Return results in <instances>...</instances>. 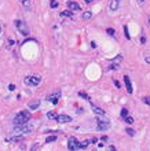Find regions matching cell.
<instances>
[{"mask_svg":"<svg viewBox=\"0 0 150 151\" xmlns=\"http://www.w3.org/2000/svg\"><path fill=\"white\" fill-rule=\"evenodd\" d=\"M127 116H128V110H127V109H123V110H121V117H123V118H125Z\"/></svg>","mask_w":150,"mask_h":151,"instance_id":"27","label":"cell"},{"mask_svg":"<svg viewBox=\"0 0 150 151\" xmlns=\"http://www.w3.org/2000/svg\"><path fill=\"white\" fill-rule=\"evenodd\" d=\"M91 17H92V12H91V11H85V12H83V19H90Z\"/></svg>","mask_w":150,"mask_h":151,"instance_id":"19","label":"cell"},{"mask_svg":"<svg viewBox=\"0 0 150 151\" xmlns=\"http://www.w3.org/2000/svg\"><path fill=\"white\" fill-rule=\"evenodd\" d=\"M90 143H92V144H95V143H98V139H97V137H92V139L90 140Z\"/></svg>","mask_w":150,"mask_h":151,"instance_id":"30","label":"cell"},{"mask_svg":"<svg viewBox=\"0 0 150 151\" xmlns=\"http://www.w3.org/2000/svg\"><path fill=\"white\" fill-rule=\"evenodd\" d=\"M125 132H127V135H130L131 137H134V136H135V130H134V129H130V128H127V129H125Z\"/></svg>","mask_w":150,"mask_h":151,"instance_id":"23","label":"cell"},{"mask_svg":"<svg viewBox=\"0 0 150 151\" xmlns=\"http://www.w3.org/2000/svg\"><path fill=\"white\" fill-rule=\"evenodd\" d=\"M124 36H125V39H127V40H130V39H131L130 32H128V28H127V26H124Z\"/></svg>","mask_w":150,"mask_h":151,"instance_id":"22","label":"cell"},{"mask_svg":"<svg viewBox=\"0 0 150 151\" xmlns=\"http://www.w3.org/2000/svg\"><path fill=\"white\" fill-rule=\"evenodd\" d=\"M145 0H138V3H143Z\"/></svg>","mask_w":150,"mask_h":151,"instance_id":"38","label":"cell"},{"mask_svg":"<svg viewBox=\"0 0 150 151\" xmlns=\"http://www.w3.org/2000/svg\"><path fill=\"white\" fill-rule=\"evenodd\" d=\"M32 150H39V144H37V143H36V144L32 147Z\"/></svg>","mask_w":150,"mask_h":151,"instance_id":"32","label":"cell"},{"mask_svg":"<svg viewBox=\"0 0 150 151\" xmlns=\"http://www.w3.org/2000/svg\"><path fill=\"white\" fill-rule=\"evenodd\" d=\"M59 17L61 18H73V12H72V10H66V11H62L59 14Z\"/></svg>","mask_w":150,"mask_h":151,"instance_id":"13","label":"cell"},{"mask_svg":"<svg viewBox=\"0 0 150 151\" xmlns=\"http://www.w3.org/2000/svg\"><path fill=\"white\" fill-rule=\"evenodd\" d=\"M90 144V140H84V142H80L79 143V147H77V150H84V148H87Z\"/></svg>","mask_w":150,"mask_h":151,"instance_id":"16","label":"cell"},{"mask_svg":"<svg viewBox=\"0 0 150 151\" xmlns=\"http://www.w3.org/2000/svg\"><path fill=\"white\" fill-rule=\"evenodd\" d=\"M56 121H58L59 124H68V122H72V117L66 116V114H61V116L56 117Z\"/></svg>","mask_w":150,"mask_h":151,"instance_id":"8","label":"cell"},{"mask_svg":"<svg viewBox=\"0 0 150 151\" xmlns=\"http://www.w3.org/2000/svg\"><path fill=\"white\" fill-rule=\"evenodd\" d=\"M50 6H51V8H56V7H58V1H56V0H51Z\"/></svg>","mask_w":150,"mask_h":151,"instance_id":"25","label":"cell"},{"mask_svg":"<svg viewBox=\"0 0 150 151\" xmlns=\"http://www.w3.org/2000/svg\"><path fill=\"white\" fill-rule=\"evenodd\" d=\"M91 109H92V111H94L97 116H100V117L105 116V110H102L100 107H98V106H95V104L91 103Z\"/></svg>","mask_w":150,"mask_h":151,"instance_id":"10","label":"cell"},{"mask_svg":"<svg viewBox=\"0 0 150 151\" xmlns=\"http://www.w3.org/2000/svg\"><path fill=\"white\" fill-rule=\"evenodd\" d=\"M84 1H85V3H88V4H90V3H92V1H95V0H84Z\"/></svg>","mask_w":150,"mask_h":151,"instance_id":"36","label":"cell"},{"mask_svg":"<svg viewBox=\"0 0 150 151\" xmlns=\"http://www.w3.org/2000/svg\"><path fill=\"white\" fill-rule=\"evenodd\" d=\"M124 121H125L127 125H132V124H134V118H132L131 116H127L125 118H124Z\"/></svg>","mask_w":150,"mask_h":151,"instance_id":"18","label":"cell"},{"mask_svg":"<svg viewBox=\"0 0 150 151\" xmlns=\"http://www.w3.org/2000/svg\"><path fill=\"white\" fill-rule=\"evenodd\" d=\"M120 1L121 0H112V1H110V10H112V11H116V10L118 8V6H120Z\"/></svg>","mask_w":150,"mask_h":151,"instance_id":"14","label":"cell"},{"mask_svg":"<svg viewBox=\"0 0 150 151\" xmlns=\"http://www.w3.org/2000/svg\"><path fill=\"white\" fill-rule=\"evenodd\" d=\"M147 24H149V26H150V18H149V19H147Z\"/></svg>","mask_w":150,"mask_h":151,"instance_id":"39","label":"cell"},{"mask_svg":"<svg viewBox=\"0 0 150 151\" xmlns=\"http://www.w3.org/2000/svg\"><path fill=\"white\" fill-rule=\"evenodd\" d=\"M146 62L150 63V56H146Z\"/></svg>","mask_w":150,"mask_h":151,"instance_id":"37","label":"cell"},{"mask_svg":"<svg viewBox=\"0 0 150 151\" xmlns=\"http://www.w3.org/2000/svg\"><path fill=\"white\" fill-rule=\"evenodd\" d=\"M100 140H102V142H107V136H102V137H100Z\"/></svg>","mask_w":150,"mask_h":151,"instance_id":"31","label":"cell"},{"mask_svg":"<svg viewBox=\"0 0 150 151\" xmlns=\"http://www.w3.org/2000/svg\"><path fill=\"white\" fill-rule=\"evenodd\" d=\"M40 81H41V78L39 77V76H30V77L25 78L24 83L26 84V85H29V87H36V85L40 84Z\"/></svg>","mask_w":150,"mask_h":151,"instance_id":"5","label":"cell"},{"mask_svg":"<svg viewBox=\"0 0 150 151\" xmlns=\"http://www.w3.org/2000/svg\"><path fill=\"white\" fill-rule=\"evenodd\" d=\"M77 147H79V142H77L76 137H69V140H68L69 150H77Z\"/></svg>","mask_w":150,"mask_h":151,"instance_id":"7","label":"cell"},{"mask_svg":"<svg viewBox=\"0 0 150 151\" xmlns=\"http://www.w3.org/2000/svg\"><path fill=\"white\" fill-rule=\"evenodd\" d=\"M79 96H81V98L87 99V100H88V102H91V98H90V96L87 95V93H85V92H79Z\"/></svg>","mask_w":150,"mask_h":151,"instance_id":"21","label":"cell"},{"mask_svg":"<svg viewBox=\"0 0 150 151\" xmlns=\"http://www.w3.org/2000/svg\"><path fill=\"white\" fill-rule=\"evenodd\" d=\"M15 28L18 29V32L24 36H29V26L25 24L24 21H15Z\"/></svg>","mask_w":150,"mask_h":151,"instance_id":"2","label":"cell"},{"mask_svg":"<svg viewBox=\"0 0 150 151\" xmlns=\"http://www.w3.org/2000/svg\"><path fill=\"white\" fill-rule=\"evenodd\" d=\"M121 60H123V55H118L117 58H114V59L112 60V63H116V65H118V63L121 62Z\"/></svg>","mask_w":150,"mask_h":151,"instance_id":"20","label":"cell"},{"mask_svg":"<svg viewBox=\"0 0 150 151\" xmlns=\"http://www.w3.org/2000/svg\"><path fill=\"white\" fill-rule=\"evenodd\" d=\"M14 89H15L14 84H10V91H14Z\"/></svg>","mask_w":150,"mask_h":151,"instance_id":"34","label":"cell"},{"mask_svg":"<svg viewBox=\"0 0 150 151\" xmlns=\"http://www.w3.org/2000/svg\"><path fill=\"white\" fill-rule=\"evenodd\" d=\"M61 95H62L61 89H55V91H54V92H51L50 95L47 96V100H50L52 104H58V102H59V98H61Z\"/></svg>","mask_w":150,"mask_h":151,"instance_id":"4","label":"cell"},{"mask_svg":"<svg viewBox=\"0 0 150 151\" xmlns=\"http://www.w3.org/2000/svg\"><path fill=\"white\" fill-rule=\"evenodd\" d=\"M142 100H143V103H146V104H149V106H150V96H145Z\"/></svg>","mask_w":150,"mask_h":151,"instance_id":"28","label":"cell"},{"mask_svg":"<svg viewBox=\"0 0 150 151\" xmlns=\"http://www.w3.org/2000/svg\"><path fill=\"white\" fill-rule=\"evenodd\" d=\"M56 140V136H48L46 137V143H51V142H55Z\"/></svg>","mask_w":150,"mask_h":151,"instance_id":"24","label":"cell"},{"mask_svg":"<svg viewBox=\"0 0 150 151\" xmlns=\"http://www.w3.org/2000/svg\"><path fill=\"white\" fill-rule=\"evenodd\" d=\"M24 140V136H12V137H10V139H6V142H10V143H21Z\"/></svg>","mask_w":150,"mask_h":151,"instance_id":"11","label":"cell"},{"mask_svg":"<svg viewBox=\"0 0 150 151\" xmlns=\"http://www.w3.org/2000/svg\"><path fill=\"white\" fill-rule=\"evenodd\" d=\"M114 85L117 87V88H120V87H121V85H120V83H118V81H114Z\"/></svg>","mask_w":150,"mask_h":151,"instance_id":"35","label":"cell"},{"mask_svg":"<svg viewBox=\"0 0 150 151\" xmlns=\"http://www.w3.org/2000/svg\"><path fill=\"white\" fill-rule=\"evenodd\" d=\"M91 47H92V48H97V43H95V41H91Z\"/></svg>","mask_w":150,"mask_h":151,"instance_id":"33","label":"cell"},{"mask_svg":"<svg viewBox=\"0 0 150 151\" xmlns=\"http://www.w3.org/2000/svg\"><path fill=\"white\" fill-rule=\"evenodd\" d=\"M124 83H125V87H127V91H128V93H132L134 89H132V84H131V80L128 76H124Z\"/></svg>","mask_w":150,"mask_h":151,"instance_id":"9","label":"cell"},{"mask_svg":"<svg viewBox=\"0 0 150 151\" xmlns=\"http://www.w3.org/2000/svg\"><path fill=\"white\" fill-rule=\"evenodd\" d=\"M97 125H98V129L99 130H106V129H109L110 128V121L107 118H98L97 121Z\"/></svg>","mask_w":150,"mask_h":151,"instance_id":"6","label":"cell"},{"mask_svg":"<svg viewBox=\"0 0 150 151\" xmlns=\"http://www.w3.org/2000/svg\"><path fill=\"white\" fill-rule=\"evenodd\" d=\"M106 32H107V33H109V34L110 36H114V29H112V28H109V29H106Z\"/></svg>","mask_w":150,"mask_h":151,"instance_id":"29","label":"cell"},{"mask_svg":"<svg viewBox=\"0 0 150 151\" xmlns=\"http://www.w3.org/2000/svg\"><path fill=\"white\" fill-rule=\"evenodd\" d=\"M0 33H1V26H0Z\"/></svg>","mask_w":150,"mask_h":151,"instance_id":"40","label":"cell"},{"mask_svg":"<svg viewBox=\"0 0 150 151\" xmlns=\"http://www.w3.org/2000/svg\"><path fill=\"white\" fill-rule=\"evenodd\" d=\"M30 120V113L29 111H19L17 116L14 117V124L21 125V124H26Z\"/></svg>","mask_w":150,"mask_h":151,"instance_id":"1","label":"cell"},{"mask_svg":"<svg viewBox=\"0 0 150 151\" xmlns=\"http://www.w3.org/2000/svg\"><path fill=\"white\" fill-rule=\"evenodd\" d=\"M32 129H33V128L30 126V125H28V122H26V124L17 125V126H15V129H14V132H15L17 135H21V133H29V132H32Z\"/></svg>","mask_w":150,"mask_h":151,"instance_id":"3","label":"cell"},{"mask_svg":"<svg viewBox=\"0 0 150 151\" xmlns=\"http://www.w3.org/2000/svg\"><path fill=\"white\" fill-rule=\"evenodd\" d=\"M21 4L25 7L26 10H29L32 7V3H30V0H21Z\"/></svg>","mask_w":150,"mask_h":151,"instance_id":"17","label":"cell"},{"mask_svg":"<svg viewBox=\"0 0 150 151\" xmlns=\"http://www.w3.org/2000/svg\"><path fill=\"white\" fill-rule=\"evenodd\" d=\"M47 117H48V118H50V120H52V118H56V117H58V116H56L55 113L50 111V113H47Z\"/></svg>","mask_w":150,"mask_h":151,"instance_id":"26","label":"cell"},{"mask_svg":"<svg viewBox=\"0 0 150 151\" xmlns=\"http://www.w3.org/2000/svg\"><path fill=\"white\" fill-rule=\"evenodd\" d=\"M28 106H29L30 110H36L39 106H40V100H33V102H29L28 103Z\"/></svg>","mask_w":150,"mask_h":151,"instance_id":"15","label":"cell"},{"mask_svg":"<svg viewBox=\"0 0 150 151\" xmlns=\"http://www.w3.org/2000/svg\"><path fill=\"white\" fill-rule=\"evenodd\" d=\"M68 7L72 10V11H80V6L76 3V1H68Z\"/></svg>","mask_w":150,"mask_h":151,"instance_id":"12","label":"cell"}]
</instances>
